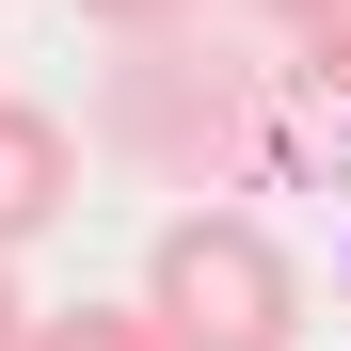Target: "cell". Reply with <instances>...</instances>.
Listing matches in <instances>:
<instances>
[{
	"mask_svg": "<svg viewBox=\"0 0 351 351\" xmlns=\"http://www.w3.org/2000/svg\"><path fill=\"white\" fill-rule=\"evenodd\" d=\"M96 144L144 160L160 192L223 208V176L256 160V64H240L223 32H144V48H112V80H96Z\"/></svg>",
	"mask_w": 351,
	"mask_h": 351,
	"instance_id": "1",
	"label": "cell"
},
{
	"mask_svg": "<svg viewBox=\"0 0 351 351\" xmlns=\"http://www.w3.org/2000/svg\"><path fill=\"white\" fill-rule=\"evenodd\" d=\"M128 304L160 319V351H287L304 335V256L256 208H160Z\"/></svg>",
	"mask_w": 351,
	"mask_h": 351,
	"instance_id": "2",
	"label": "cell"
},
{
	"mask_svg": "<svg viewBox=\"0 0 351 351\" xmlns=\"http://www.w3.org/2000/svg\"><path fill=\"white\" fill-rule=\"evenodd\" d=\"M64 208H80V128L48 96H0V271H16Z\"/></svg>",
	"mask_w": 351,
	"mask_h": 351,
	"instance_id": "3",
	"label": "cell"
},
{
	"mask_svg": "<svg viewBox=\"0 0 351 351\" xmlns=\"http://www.w3.org/2000/svg\"><path fill=\"white\" fill-rule=\"evenodd\" d=\"M287 96H304V128H335V144H351V16H335V32H304Z\"/></svg>",
	"mask_w": 351,
	"mask_h": 351,
	"instance_id": "4",
	"label": "cell"
},
{
	"mask_svg": "<svg viewBox=\"0 0 351 351\" xmlns=\"http://www.w3.org/2000/svg\"><path fill=\"white\" fill-rule=\"evenodd\" d=\"M32 351H160V319H144V304H48Z\"/></svg>",
	"mask_w": 351,
	"mask_h": 351,
	"instance_id": "5",
	"label": "cell"
},
{
	"mask_svg": "<svg viewBox=\"0 0 351 351\" xmlns=\"http://www.w3.org/2000/svg\"><path fill=\"white\" fill-rule=\"evenodd\" d=\"M64 16H96L112 48H144V32H208V0H64Z\"/></svg>",
	"mask_w": 351,
	"mask_h": 351,
	"instance_id": "6",
	"label": "cell"
},
{
	"mask_svg": "<svg viewBox=\"0 0 351 351\" xmlns=\"http://www.w3.org/2000/svg\"><path fill=\"white\" fill-rule=\"evenodd\" d=\"M256 16H271V32H335L351 0H256Z\"/></svg>",
	"mask_w": 351,
	"mask_h": 351,
	"instance_id": "7",
	"label": "cell"
},
{
	"mask_svg": "<svg viewBox=\"0 0 351 351\" xmlns=\"http://www.w3.org/2000/svg\"><path fill=\"white\" fill-rule=\"evenodd\" d=\"M32 319H48V304H32L16 271H0V351H32Z\"/></svg>",
	"mask_w": 351,
	"mask_h": 351,
	"instance_id": "8",
	"label": "cell"
},
{
	"mask_svg": "<svg viewBox=\"0 0 351 351\" xmlns=\"http://www.w3.org/2000/svg\"><path fill=\"white\" fill-rule=\"evenodd\" d=\"M335 271H351V256H335Z\"/></svg>",
	"mask_w": 351,
	"mask_h": 351,
	"instance_id": "9",
	"label": "cell"
}]
</instances>
